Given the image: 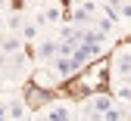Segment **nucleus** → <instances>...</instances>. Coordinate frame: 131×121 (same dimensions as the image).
I'll return each mask as SVG.
<instances>
[{"label":"nucleus","instance_id":"f257e3e1","mask_svg":"<svg viewBox=\"0 0 131 121\" xmlns=\"http://www.w3.org/2000/svg\"><path fill=\"white\" fill-rule=\"evenodd\" d=\"M103 53V44L100 41H81L72 47V56H69V65H72V72H81L91 59H97Z\"/></svg>","mask_w":131,"mask_h":121},{"label":"nucleus","instance_id":"f03ea898","mask_svg":"<svg viewBox=\"0 0 131 121\" xmlns=\"http://www.w3.org/2000/svg\"><path fill=\"white\" fill-rule=\"evenodd\" d=\"M97 16H100V3H97V0H75V6H72V25L88 28Z\"/></svg>","mask_w":131,"mask_h":121},{"label":"nucleus","instance_id":"7ed1b4c3","mask_svg":"<svg viewBox=\"0 0 131 121\" xmlns=\"http://www.w3.org/2000/svg\"><path fill=\"white\" fill-rule=\"evenodd\" d=\"M112 99L109 93H91V99H88V106H84V115H88V121H100V115L112 106Z\"/></svg>","mask_w":131,"mask_h":121},{"label":"nucleus","instance_id":"20e7f679","mask_svg":"<svg viewBox=\"0 0 131 121\" xmlns=\"http://www.w3.org/2000/svg\"><path fill=\"white\" fill-rule=\"evenodd\" d=\"M44 121H75V106L66 99H56L44 109Z\"/></svg>","mask_w":131,"mask_h":121},{"label":"nucleus","instance_id":"39448f33","mask_svg":"<svg viewBox=\"0 0 131 121\" xmlns=\"http://www.w3.org/2000/svg\"><path fill=\"white\" fill-rule=\"evenodd\" d=\"M128 72H131V50H128V47H116L109 75H112V78H128Z\"/></svg>","mask_w":131,"mask_h":121},{"label":"nucleus","instance_id":"423d86ee","mask_svg":"<svg viewBox=\"0 0 131 121\" xmlns=\"http://www.w3.org/2000/svg\"><path fill=\"white\" fill-rule=\"evenodd\" d=\"M62 22V6H59V0H47V3L41 6V12H38V25H59Z\"/></svg>","mask_w":131,"mask_h":121},{"label":"nucleus","instance_id":"0eeeda50","mask_svg":"<svg viewBox=\"0 0 131 121\" xmlns=\"http://www.w3.org/2000/svg\"><path fill=\"white\" fill-rule=\"evenodd\" d=\"M3 109H6V121H25V99L22 96H9L3 102Z\"/></svg>","mask_w":131,"mask_h":121},{"label":"nucleus","instance_id":"6e6552de","mask_svg":"<svg viewBox=\"0 0 131 121\" xmlns=\"http://www.w3.org/2000/svg\"><path fill=\"white\" fill-rule=\"evenodd\" d=\"M56 47H59L56 37H44V41L38 44V50H35L38 62H50V59H56Z\"/></svg>","mask_w":131,"mask_h":121},{"label":"nucleus","instance_id":"1a4fd4ad","mask_svg":"<svg viewBox=\"0 0 131 121\" xmlns=\"http://www.w3.org/2000/svg\"><path fill=\"white\" fill-rule=\"evenodd\" d=\"M112 99H119V102H128V96H131V84H128V78H112V93H109Z\"/></svg>","mask_w":131,"mask_h":121},{"label":"nucleus","instance_id":"9d476101","mask_svg":"<svg viewBox=\"0 0 131 121\" xmlns=\"http://www.w3.org/2000/svg\"><path fill=\"white\" fill-rule=\"evenodd\" d=\"M125 118H128V109L122 106V102H119V106L112 102V106H109V109L100 115V121H125Z\"/></svg>","mask_w":131,"mask_h":121},{"label":"nucleus","instance_id":"9b49d317","mask_svg":"<svg viewBox=\"0 0 131 121\" xmlns=\"http://www.w3.org/2000/svg\"><path fill=\"white\" fill-rule=\"evenodd\" d=\"M35 84H38V87H56V75L50 72V68H38V72H35Z\"/></svg>","mask_w":131,"mask_h":121},{"label":"nucleus","instance_id":"f8f14e48","mask_svg":"<svg viewBox=\"0 0 131 121\" xmlns=\"http://www.w3.org/2000/svg\"><path fill=\"white\" fill-rule=\"evenodd\" d=\"M38 22H22V28H19V41H25V44H31V41H38Z\"/></svg>","mask_w":131,"mask_h":121},{"label":"nucleus","instance_id":"ddd939ff","mask_svg":"<svg viewBox=\"0 0 131 121\" xmlns=\"http://www.w3.org/2000/svg\"><path fill=\"white\" fill-rule=\"evenodd\" d=\"M0 50H3V53H19V50H22V41L19 37H3V41H0Z\"/></svg>","mask_w":131,"mask_h":121},{"label":"nucleus","instance_id":"4468645a","mask_svg":"<svg viewBox=\"0 0 131 121\" xmlns=\"http://www.w3.org/2000/svg\"><path fill=\"white\" fill-rule=\"evenodd\" d=\"M0 121H6V109H3V102H0Z\"/></svg>","mask_w":131,"mask_h":121},{"label":"nucleus","instance_id":"2eb2a0df","mask_svg":"<svg viewBox=\"0 0 131 121\" xmlns=\"http://www.w3.org/2000/svg\"><path fill=\"white\" fill-rule=\"evenodd\" d=\"M3 22H6V16H3V9H0V25H3Z\"/></svg>","mask_w":131,"mask_h":121},{"label":"nucleus","instance_id":"dca6fc26","mask_svg":"<svg viewBox=\"0 0 131 121\" xmlns=\"http://www.w3.org/2000/svg\"><path fill=\"white\" fill-rule=\"evenodd\" d=\"M3 6H6V0H0V9H3Z\"/></svg>","mask_w":131,"mask_h":121},{"label":"nucleus","instance_id":"f3484780","mask_svg":"<svg viewBox=\"0 0 131 121\" xmlns=\"http://www.w3.org/2000/svg\"><path fill=\"white\" fill-rule=\"evenodd\" d=\"M28 121H44V118H28Z\"/></svg>","mask_w":131,"mask_h":121}]
</instances>
